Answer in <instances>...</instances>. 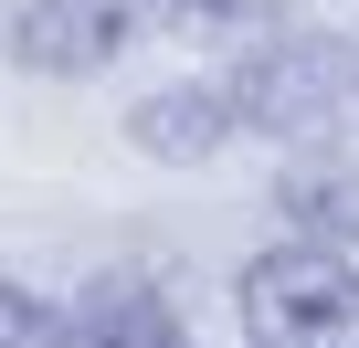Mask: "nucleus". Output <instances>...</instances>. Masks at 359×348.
<instances>
[{"mask_svg": "<svg viewBox=\"0 0 359 348\" xmlns=\"http://www.w3.org/2000/svg\"><path fill=\"white\" fill-rule=\"evenodd\" d=\"M233 316H243V348H359V264L348 243H317V232H285L243 264L233 285Z\"/></svg>", "mask_w": 359, "mask_h": 348, "instance_id": "nucleus-1", "label": "nucleus"}, {"mask_svg": "<svg viewBox=\"0 0 359 348\" xmlns=\"http://www.w3.org/2000/svg\"><path fill=\"white\" fill-rule=\"evenodd\" d=\"M222 85L243 106V137H327L359 106V43L317 32V22H275L264 43H243V64Z\"/></svg>", "mask_w": 359, "mask_h": 348, "instance_id": "nucleus-2", "label": "nucleus"}, {"mask_svg": "<svg viewBox=\"0 0 359 348\" xmlns=\"http://www.w3.org/2000/svg\"><path fill=\"white\" fill-rule=\"evenodd\" d=\"M148 32H158V0H32L11 22V64L22 74H106Z\"/></svg>", "mask_w": 359, "mask_h": 348, "instance_id": "nucleus-3", "label": "nucleus"}, {"mask_svg": "<svg viewBox=\"0 0 359 348\" xmlns=\"http://www.w3.org/2000/svg\"><path fill=\"white\" fill-rule=\"evenodd\" d=\"M233 137H243V106H233V85H222V74L158 85V95H137V106H127V148H137V158H158V169H201V158H222Z\"/></svg>", "mask_w": 359, "mask_h": 348, "instance_id": "nucleus-4", "label": "nucleus"}, {"mask_svg": "<svg viewBox=\"0 0 359 348\" xmlns=\"http://www.w3.org/2000/svg\"><path fill=\"white\" fill-rule=\"evenodd\" d=\"M74 327H85L95 348H191L158 274H95V285L74 295Z\"/></svg>", "mask_w": 359, "mask_h": 348, "instance_id": "nucleus-5", "label": "nucleus"}, {"mask_svg": "<svg viewBox=\"0 0 359 348\" xmlns=\"http://www.w3.org/2000/svg\"><path fill=\"white\" fill-rule=\"evenodd\" d=\"M285 22V0H158L169 43H264Z\"/></svg>", "mask_w": 359, "mask_h": 348, "instance_id": "nucleus-6", "label": "nucleus"}, {"mask_svg": "<svg viewBox=\"0 0 359 348\" xmlns=\"http://www.w3.org/2000/svg\"><path fill=\"white\" fill-rule=\"evenodd\" d=\"M275 211L296 232H317V243H359V180H327V169H317V180H285Z\"/></svg>", "mask_w": 359, "mask_h": 348, "instance_id": "nucleus-7", "label": "nucleus"}, {"mask_svg": "<svg viewBox=\"0 0 359 348\" xmlns=\"http://www.w3.org/2000/svg\"><path fill=\"white\" fill-rule=\"evenodd\" d=\"M64 337H74V306H53V295L0 274V348H64Z\"/></svg>", "mask_w": 359, "mask_h": 348, "instance_id": "nucleus-8", "label": "nucleus"}, {"mask_svg": "<svg viewBox=\"0 0 359 348\" xmlns=\"http://www.w3.org/2000/svg\"><path fill=\"white\" fill-rule=\"evenodd\" d=\"M64 348H95V337H85V327H74V337H64Z\"/></svg>", "mask_w": 359, "mask_h": 348, "instance_id": "nucleus-9", "label": "nucleus"}]
</instances>
